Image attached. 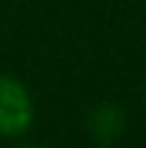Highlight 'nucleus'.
Listing matches in <instances>:
<instances>
[{
    "label": "nucleus",
    "instance_id": "1",
    "mask_svg": "<svg viewBox=\"0 0 146 148\" xmlns=\"http://www.w3.org/2000/svg\"><path fill=\"white\" fill-rule=\"evenodd\" d=\"M37 109L26 83L10 73H0V138H24L34 125Z\"/></svg>",
    "mask_w": 146,
    "mask_h": 148
},
{
    "label": "nucleus",
    "instance_id": "2",
    "mask_svg": "<svg viewBox=\"0 0 146 148\" xmlns=\"http://www.w3.org/2000/svg\"><path fill=\"white\" fill-rule=\"evenodd\" d=\"M86 133L97 146H112L125 133V112L115 101H99L86 117Z\"/></svg>",
    "mask_w": 146,
    "mask_h": 148
}]
</instances>
